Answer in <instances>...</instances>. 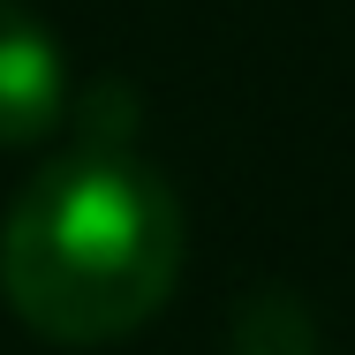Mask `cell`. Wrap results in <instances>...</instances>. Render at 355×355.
<instances>
[{"label":"cell","mask_w":355,"mask_h":355,"mask_svg":"<svg viewBox=\"0 0 355 355\" xmlns=\"http://www.w3.org/2000/svg\"><path fill=\"white\" fill-rule=\"evenodd\" d=\"M182 280V205L121 144L38 166L0 219V295L61 348L129 340Z\"/></svg>","instance_id":"6da1fadb"},{"label":"cell","mask_w":355,"mask_h":355,"mask_svg":"<svg viewBox=\"0 0 355 355\" xmlns=\"http://www.w3.org/2000/svg\"><path fill=\"white\" fill-rule=\"evenodd\" d=\"M69 114V53L61 38L23 8L0 0V144H38Z\"/></svg>","instance_id":"7a4b0ae2"}]
</instances>
